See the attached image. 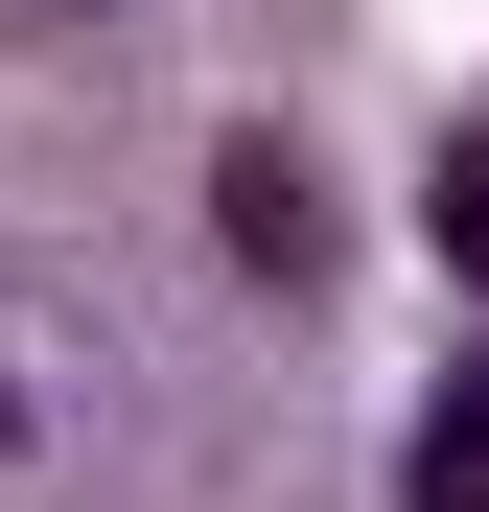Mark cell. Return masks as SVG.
<instances>
[{"label": "cell", "mask_w": 489, "mask_h": 512, "mask_svg": "<svg viewBox=\"0 0 489 512\" xmlns=\"http://www.w3.org/2000/svg\"><path fill=\"white\" fill-rule=\"evenodd\" d=\"M210 233L257 256V280H326V187H303V140H233V163H210Z\"/></svg>", "instance_id": "obj_1"}, {"label": "cell", "mask_w": 489, "mask_h": 512, "mask_svg": "<svg viewBox=\"0 0 489 512\" xmlns=\"http://www.w3.org/2000/svg\"><path fill=\"white\" fill-rule=\"evenodd\" d=\"M396 489H420V512H489V350L420 396V443H396Z\"/></svg>", "instance_id": "obj_2"}, {"label": "cell", "mask_w": 489, "mask_h": 512, "mask_svg": "<svg viewBox=\"0 0 489 512\" xmlns=\"http://www.w3.org/2000/svg\"><path fill=\"white\" fill-rule=\"evenodd\" d=\"M420 233H443V280H466V303H489V117H466V140H443V187H420Z\"/></svg>", "instance_id": "obj_3"}]
</instances>
